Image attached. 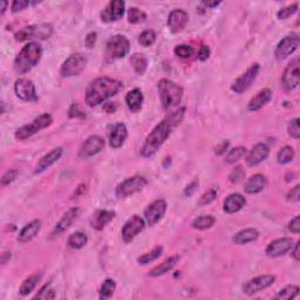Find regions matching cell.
Returning a JSON list of instances; mask_svg holds the SVG:
<instances>
[{
    "instance_id": "obj_1",
    "label": "cell",
    "mask_w": 300,
    "mask_h": 300,
    "mask_svg": "<svg viewBox=\"0 0 300 300\" xmlns=\"http://www.w3.org/2000/svg\"><path fill=\"white\" fill-rule=\"evenodd\" d=\"M184 113H186V108L182 107L178 110L171 113L169 117L159 122L150 134L147 136L145 143L141 147V155L142 157L149 158L157 153L159 148L162 147L163 143L167 141L171 134V130L174 129L176 126H178L182 122L184 118Z\"/></svg>"
},
{
    "instance_id": "obj_2",
    "label": "cell",
    "mask_w": 300,
    "mask_h": 300,
    "mask_svg": "<svg viewBox=\"0 0 300 300\" xmlns=\"http://www.w3.org/2000/svg\"><path fill=\"white\" fill-rule=\"evenodd\" d=\"M122 88V82L107 77L98 78L91 81L86 90V103L89 107H97L114 95Z\"/></svg>"
},
{
    "instance_id": "obj_3",
    "label": "cell",
    "mask_w": 300,
    "mask_h": 300,
    "mask_svg": "<svg viewBox=\"0 0 300 300\" xmlns=\"http://www.w3.org/2000/svg\"><path fill=\"white\" fill-rule=\"evenodd\" d=\"M42 57V47L38 42H29L21 49L14 60V70L26 74L38 65Z\"/></svg>"
},
{
    "instance_id": "obj_4",
    "label": "cell",
    "mask_w": 300,
    "mask_h": 300,
    "mask_svg": "<svg viewBox=\"0 0 300 300\" xmlns=\"http://www.w3.org/2000/svg\"><path fill=\"white\" fill-rule=\"evenodd\" d=\"M157 89L162 107L166 110L173 109V108L177 107L181 103L183 98V89L177 83H175L169 79H162L159 80Z\"/></svg>"
},
{
    "instance_id": "obj_5",
    "label": "cell",
    "mask_w": 300,
    "mask_h": 300,
    "mask_svg": "<svg viewBox=\"0 0 300 300\" xmlns=\"http://www.w3.org/2000/svg\"><path fill=\"white\" fill-rule=\"evenodd\" d=\"M52 33H53V27L50 24H35V25L24 27V29L18 31L14 34V38L19 42L31 39L45 40L49 39Z\"/></svg>"
},
{
    "instance_id": "obj_6",
    "label": "cell",
    "mask_w": 300,
    "mask_h": 300,
    "mask_svg": "<svg viewBox=\"0 0 300 300\" xmlns=\"http://www.w3.org/2000/svg\"><path fill=\"white\" fill-rule=\"evenodd\" d=\"M52 122H53V118H52L50 114L40 115V117H38L37 119H34L30 125H25L21 128H19V129H17V131H15L14 134L15 139L19 140V141H24V140L29 139L34 134L39 133L40 130L50 127L52 125Z\"/></svg>"
},
{
    "instance_id": "obj_7",
    "label": "cell",
    "mask_w": 300,
    "mask_h": 300,
    "mask_svg": "<svg viewBox=\"0 0 300 300\" xmlns=\"http://www.w3.org/2000/svg\"><path fill=\"white\" fill-rule=\"evenodd\" d=\"M148 184V181L143 176H133L122 181L115 189V195L120 199L128 198L129 196L141 191Z\"/></svg>"
},
{
    "instance_id": "obj_8",
    "label": "cell",
    "mask_w": 300,
    "mask_h": 300,
    "mask_svg": "<svg viewBox=\"0 0 300 300\" xmlns=\"http://www.w3.org/2000/svg\"><path fill=\"white\" fill-rule=\"evenodd\" d=\"M87 65V58L82 54H72L66 59V61L62 63L60 74L63 78H72L78 77L85 70Z\"/></svg>"
},
{
    "instance_id": "obj_9",
    "label": "cell",
    "mask_w": 300,
    "mask_h": 300,
    "mask_svg": "<svg viewBox=\"0 0 300 300\" xmlns=\"http://www.w3.org/2000/svg\"><path fill=\"white\" fill-rule=\"evenodd\" d=\"M107 55L110 59H121L125 58L130 51V43L125 35L118 34L111 37L108 40L107 46Z\"/></svg>"
},
{
    "instance_id": "obj_10",
    "label": "cell",
    "mask_w": 300,
    "mask_h": 300,
    "mask_svg": "<svg viewBox=\"0 0 300 300\" xmlns=\"http://www.w3.org/2000/svg\"><path fill=\"white\" fill-rule=\"evenodd\" d=\"M299 35L297 33H291L286 37H284L281 41L278 42L277 47L274 50V57L277 60H284L289 58L290 55L294 53L299 47Z\"/></svg>"
},
{
    "instance_id": "obj_11",
    "label": "cell",
    "mask_w": 300,
    "mask_h": 300,
    "mask_svg": "<svg viewBox=\"0 0 300 300\" xmlns=\"http://www.w3.org/2000/svg\"><path fill=\"white\" fill-rule=\"evenodd\" d=\"M300 61L298 58L291 60V62L286 66L284 71L282 83L285 90H293L298 87L300 81Z\"/></svg>"
},
{
    "instance_id": "obj_12",
    "label": "cell",
    "mask_w": 300,
    "mask_h": 300,
    "mask_svg": "<svg viewBox=\"0 0 300 300\" xmlns=\"http://www.w3.org/2000/svg\"><path fill=\"white\" fill-rule=\"evenodd\" d=\"M259 71H261L259 63H253L245 73H243L241 77L237 78V80H236L233 83V86H231V90L237 94H242L244 91H246L251 87L252 83L255 82Z\"/></svg>"
},
{
    "instance_id": "obj_13",
    "label": "cell",
    "mask_w": 300,
    "mask_h": 300,
    "mask_svg": "<svg viewBox=\"0 0 300 300\" xmlns=\"http://www.w3.org/2000/svg\"><path fill=\"white\" fill-rule=\"evenodd\" d=\"M14 91L15 95L22 101L26 102H35L38 101V94L35 90V86L33 81L29 79L19 78L14 82Z\"/></svg>"
},
{
    "instance_id": "obj_14",
    "label": "cell",
    "mask_w": 300,
    "mask_h": 300,
    "mask_svg": "<svg viewBox=\"0 0 300 300\" xmlns=\"http://www.w3.org/2000/svg\"><path fill=\"white\" fill-rule=\"evenodd\" d=\"M105 140L101 136L91 135L88 137L85 142L80 146L78 156L82 159H87L91 156L99 154L103 148H105Z\"/></svg>"
},
{
    "instance_id": "obj_15",
    "label": "cell",
    "mask_w": 300,
    "mask_h": 300,
    "mask_svg": "<svg viewBox=\"0 0 300 300\" xmlns=\"http://www.w3.org/2000/svg\"><path fill=\"white\" fill-rule=\"evenodd\" d=\"M146 227V221L140 217L139 215H134L128 219L122 227V238L126 243H130L140 233H142Z\"/></svg>"
},
{
    "instance_id": "obj_16",
    "label": "cell",
    "mask_w": 300,
    "mask_h": 300,
    "mask_svg": "<svg viewBox=\"0 0 300 300\" xmlns=\"http://www.w3.org/2000/svg\"><path fill=\"white\" fill-rule=\"evenodd\" d=\"M275 282V275L273 274H264L259 275V277L252 278L247 281L243 285V292L247 295H253L256 293L270 287L272 284Z\"/></svg>"
},
{
    "instance_id": "obj_17",
    "label": "cell",
    "mask_w": 300,
    "mask_h": 300,
    "mask_svg": "<svg viewBox=\"0 0 300 300\" xmlns=\"http://www.w3.org/2000/svg\"><path fill=\"white\" fill-rule=\"evenodd\" d=\"M167 202L165 199H156L151 202L145 210V219L148 225L154 226L156 223H158L166 215L167 211Z\"/></svg>"
},
{
    "instance_id": "obj_18",
    "label": "cell",
    "mask_w": 300,
    "mask_h": 300,
    "mask_svg": "<svg viewBox=\"0 0 300 300\" xmlns=\"http://www.w3.org/2000/svg\"><path fill=\"white\" fill-rule=\"evenodd\" d=\"M126 4L123 0H114L110 2L101 12V20L103 22H114L122 19L125 14Z\"/></svg>"
},
{
    "instance_id": "obj_19",
    "label": "cell",
    "mask_w": 300,
    "mask_h": 300,
    "mask_svg": "<svg viewBox=\"0 0 300 300\" xmlns=\"http://www.w3.org/2000/svg\"><path fill=\"white\" fill-rule=\"evenodd\" d=\"M292 247H293V241L291 238H279L269 244V246L266 247V255L271 258H277L292 250Z\"/></svg>"
},
{
    "instance_id": "obj_20",
    "label": "cell",
    "mask_w": 300,
    "mask_h": 300,
    "mask_svg": "<svg viewBox=\"0 0 300 300\" xmlns=\"http://www.w3.org/2000/svg\"><path fill=\"white\" fill-rule=\"evenodd\" d=\"M63 154V148L58 147L52 149L50 153H47L46 155H43L41 158L39 159V162L37 163L34 169V174H41L43 171H46L49 168H51L54 163H57L61 156Z\"/></svg>"
},
{
    "instance_id": "obj_21",
    "label": "cell",
    "mask_w": 300,
    "mask_h": 300,
    "mask_svg": "<svg viewBox=\"0 0 300 300\" xmlns=\"http://www.w3.org/2000/svg\"><path fill=\"white\" fill-rule=\"evenodd\" d=\"M189 15L182 9H176L170 12L168 17V27L173 33H179L184 30V27L188 24Z\"/></svg>"
},
{
    "instance_id": "obj_22",
    "label": "cell",
    "mask_w": 300,
    "mask_h": 300,
    "mask_svg": "<svg viewBox=\"0 0 300 300\" xmlns=\"http://www.w3.org/2000/svg\"><path fill=\"white\" fill-rule=\"evenodd\" d=\"M270 155V148L265 143H258L256 145L250 153L247 154L246 157V165L249 167H257L261 165L262 162L265 161V159L269 157Z\"/></svg>"
},
{
    "instance_id": "obj_23",
    "label": "cell",
    "mask_w": 300,
    "mask_h": 300,
    "mask_svg": "<svg viewBox=\"0 0 300 300\" xmlns=\"http://www.w3.org/2000/svg\"><path fill=\"white\" fill-rule=\"evenodd\" d=\"M79 213H80L79 207H72V209L68 210L67 213L62 216V218L58 222L57 225H55L54 230L52 231L51 234L52 237H57V236L62 235L65 231L70 229L72 223L78 218Z\"/></svg>"
},
{
    "instance_id": "obj_24",
    "label": "cell",
    "mask_w": 300,
    "mask_h": 300,
    "mask_svg": "<svg viewBox=\"0 0 300 300\" xmlns=\"http://www.w3.org/2000/svg\"><path fill=\"white\" fill-rule=\"evenodd\" d=\"M128 137V130L125 123L119 122L114 125L109 133V145L114 149L121 148Z\"/></svg>"
},
{
    "instance_id": "obj_25",
    "label": "cell",
    "mask_w": 300,
    "mask_h": 300,
    "mask_svg": "<svg viewBox=\"0 0 300 300\" xmlns=\"http://www.w3.org/2000/svg\"><path fill=\"white\" fill-rule=\"evenodd\" d=\"M246 204V199L242 194L235 193L227 196V197L224 199L223 203V210L224 213L226 214H236L238 213L239 210L243 209V206Z\"/></svg>"
},
{
    "instance_id": "obj_26",
    "label": "cell",
    "mask_w": 300,
    "mask_h": 300,
    "mask_svg": "<svg viewBox=\"0 0 300 300\" xmlns=\"http://www.w3.org/2000/svg\"><path fill=\"white\" fill-rule=\"evenodd\" d=\"M115 217L114 211L109 210H97L91 216L90 225L94 230L101 231L105 229L108 223H110Z\"/></svg>"
},
{
    "instance_id": "obj_27",
    "label": "cell",
    "mask_w": 300,
    "mask_h": 300,
    "mask_svg": "<svg viewBox=\"0 0 300 300\" xmlns=\"http://www.w3.org/2000/svg\"><path fill=\"white\" fill-rule=\"evenodd\" d=\"M40 230H41V221L40 219H33L29 224H26L21 229V231H20L18 236V242L22 244L31 242L32 239L37 237Z\"/></svg>"
},
{
    "instance_id": "obj_28",
    "label": "cell",
    "mask_w": 300,
    "mask_h": 300,
    "mask_svg": "<svg viewBox=\"0 0 300 300\" xmlns=\"http://www.w3.org/2000/svg\"><path fill=\"white\" fill-rule=\"evenodd\" d=\"M266 186H267V179L265 176L262 174H256L247 179L245 183V187H244V190H245L246 194L255 195L263 191L266 188Z\"/></svg>"
},
{
    "instance_id": "obj_29",
    "label": "cell",
    "mask_w": 300,
    "mask_h": 300,
    "mask_svg": "<svg viewBox=\"0 0 300 300\" xmlns=\"http://www.w3.org/2000/svg\"><path fill=\"white\" fill-rule=\"evenodd\" d=\"M272 99V91L269 88H264L261 91H258L253 98L250 100L249 105H247V110L249 111H257L270 102Z\"/></svg>"
},
{
    "instance_id": "obj_30",
    "label": "cell",
    "mask_w": 300,
    "mask_h": 300,
    "mask_svg": "<svg viewBox=\"0 0 300 300\" xmlns=\"http://www.w3.org/2000/svg\"><path fill=\"white\" fill-rule=\"evenodd\" d=\"M143 100H145V98H143V93L141 89H139V88L131 89L126 94V103L128 108H129L133 113H137L139 110H141Z\"/></svg>"
},
{
    "instance_id": "obj_31",
    "label": "cell",
    "mask_w": 300,
    "mask_h": 300,
    "mask_svg": "<svg viewBox=\"0 0 300 300\" xmlns=\"http://www.w3.org/2000/svg\"><path fill=\"white\" fill-rule=\"evenodd\" d=\"M178 259H179L178 256H173V257H169L168 259H166L165 262L154 267L153 270H150L149 273H148V277L156 278V277H159V275L168 273V272L173 270L176 266V264L178 263Z\"/></svg>"
},
{
    "instance_id": "obj_32",
    "label": "cell",
    "mask_w": 300,
    "mask_h": 300,
    "mask_svg": "<svg viewBox=\"0 0 300 300\" xmlns=\"http://www.w3.org/2000/svg\"><path fill=\"white\" fill-rule=\"evenodd\" d=\"M259 237V233L257 229H253V227H249V229L242 230L235 235L234 237V243L237 244V245H244V244L256 242Z\"/></svg>"
},
{
    "instance_id": "obj_33",
    "label": "cell",
    "mask_w": 300,
    "mask_h": 300,
    "mask_svg": "<svg viewBox=\"0 0 300 300\" xmlns=\"http://www.w3.org/2000/svg\"><path fill=\"white\" fill-rule=\"evenodd\" d=\"M41 278H42V272H37V273L31 274L30 277H27L25 281L22 282L21 286H20L19 289V293L21 294L22 297L29 295L31 292L34 291L35 286H37L39 282L41 281Z\"/></svg>"
},
{
    "instance_id": "obj_34",
    "label": "cell",
    "mask_w": 300,
    "mask_h": 300,
    "mask_svg": "<svg viewBox=\"0 0 300 300\" xmlns=\"http://www.w3.org/2000/svg\"><path fill=\"white\" fill-rule=\"evenodd\" d=\"M88 242V237L82 231H77L73 233L67 239V245L72 250H80L86 245Z\"/></svg>"
},
{
    "instance_id": "obj_35",
    "label": "cell",
    "mask_w": 300,
    "mask_h": 300,
    "mask_svg": "<svg viewBox=\"0 0 300 300\" xmlns=\"http://www.w3.org/2000/svg\"><path fill=\"white\" fill-rule=\"evenodd\" d=\"M130 65L134 68L136 74L143 75L146 73L147 67H148V60L146 55L141 53H135L130 57Z\"/></svg>"
},
{
    "instance_id": "obj_36",
    "label": "cell",
    "mask_w": 300,
    "mask_h": 300,
    "mask_svg": "<svg viewBox=\"0 0 300 300\" xmlns=\"http://www.w3.org/2000/svg\"><path fill=\"white\" fill-rule=\"evenodd\" d=\"M216 219L213 216H199V217L194 219L193 223H191V226L196 230H207L214 225Z\"/></svg>"
},
{
    "instance_id": "obj_37",
    "label": "cell",
    "mask_w": 300,
    "mask_h": 300,
    "mask_svg": "<svg viewBox=\"0 0 300 300\" xmlns=\"http://www.w3.org/2000/svg\"><path fill=\"white\" fill-rule=\"evenodd\" d=\"M115 290H117V283H115L114 279H106V281L102 283L101 287H100V299L106 300L113 297Z\"/></svg>"
},
{
    "instance_id": "obj_38",
    "label": "cell",
    "mask_w": 300,
    "mask_h": 300,
    "mask_svg": "<svg viewBox=\"0 0 300 300\" xmlns=\"http://www.w3.org/2000/svg\"><path fill=\"white\" fill-rule=\"evenodd\" d=\"M294 156H295V151L291 146L283 147L277 154L278 163H279V165H287V163H290V162L293 161Z\"/></svg>"
},
{
    "instance_id": "obj_39",
    "label": "cell",
    "mask_w": 300,
    "mask_h": 300,
    "mask_svg": "<svg viewBox=\"0 0 300 300\" xmlns=\"http://www.w3.org/2000/svg\"><path fill=\"white\" fill-rule=\"evenodd\" d=\"M299 294V287L297 285H287L274 295V299L291 300Z\"/></svg>"
},
{
    "instance_id": "obj_40",
    "label": "cell",
    "mask_w": 300,
    "mask_h": 300,
    "mask_svg": "<svg viewBox=\"0 0 300 300\" xmlns=\"http://www.w3.org/2000/svg\"><path fill=\"white\" fill-rule=\"evenodd\" d=\"M246 155V148L245 147H236L233 149L229 150V153L225 156V162L229 163V165H233L244 157Z\"/></svg>"
},
{
    "instance_id": "obj_41",
    "label": "cell",
    "mask_w": 300,
    "mask_h": 300,
    "mask_svg": "<svg viewBox=\"0 0 300 300\" xmlns=\"http://www.w3.org/2000/svg\"><path fill=\"white\" fill-rule=\"evenodd\" d=\"M162 252H163V246H156L155 249L147 252V253L141 256V257H139L137 262L139 264H142V265H147V264L156 261V259L162 255Z\"/></svg>"
},
{
    "instance_id": "obj_42",
    "label": "cell",
    "mask_w": 300,
    "mask_h": 300,
    "mask_svg": "<svg viewBox=\"0 0 300 300\" xmlns=\"http://www.w3.org/2000/svg\"><path fill=\"white\" fill-rule=\"evenodd\" d=\"M147 14L137 7H130L128 11V21L130 24H140L146 21Z\"/></svg>"
},
{
    "instance_id": "obj_43",
    "label": "cell",
    "mask_w": 300,
    "mask_h": 300,
    "mask_svg": "<svg viewBox=\"0 0 300 300\" xmlns=\"http://www.w3.org/2000/svg\"><path fill=\"white\" fill-rule=\"evenodd\" d=\"M156 41V33L153 30L143 31L139 37V43L143 47H149Z\"/></svg>"
},
{
    "instance_id": "obj_44",
    "label": "cell",
    "mask_w": 300,
    "mask_h": 300,
    "mask_svg": "<svg viewBox=\"0 0 300 300\" xmlns=\"http://www.w3.org/2000/svg\"><path fill=\"white\" fill-rule=\"evenodd\" d=\"M174 53L176 57L181 58V59H188L190 57H193L195 51L191 46H188V45H178L175 47L174 50Z\"/></svg>"
},
{
    "instance_id": "obj_45",
    "label": "cell",
    "mask_w": 300,
    "mask_h": 300,
    "mask_svg": "<svg viewBox=\"0 0 300 300\" xmlns=\"http://www.w3.org/2000/svg\"><path fill=\"white\" fill-rule=\"evenodd\" d=\"M55 298V290L51 287V283L46 284L45 286L41 287V290L39 291V293L35 295L34 299H42V300H49Z\"/></svg>"
},
{
    "instance_id": "obj_46",
    "label": "cell",
    "mask_w": 300,
    "mask_h": 300,
    "mask_svg": "<svg viewBox=\"0 0 300 300\" xmlns=\"http://www.w3.org/2000/svg\"><path fill=\"white\" fill-rule=\"evenodd\" d=\"M216 197H217V191H216L215 189L207 190L201 196V198H199V201H198V205L199 206L207 205V204L213 203L216 199Z\"/></svg>"
},
{
    "instance_id": "obj_47",
    "label": "cell",
    "mask_w": 300,
    "mask_h": 300,
    "mask_svg": "<svg viewBox=\"0 0 300 300\" xmlns=\"http://www.w3.org/2000/svg\"><path fill=\"white\" fill-rule=\"evenodd\" d=\"M297 11H298V3L292 4V5L284 7V9H282L281 11H278L277 17H278V19H281V20L287 19V18H290L291 15H293Z\"/></svg>"
},
{
    "instance_id": "obj_48",
    "label": "cell",
    "mask_w": 300,
    "mask_h": 300,
    "mask_svg": "<svg viewBox=\"0 0 300 300\" xmlns=\"http://www.w3.org/2000/svg\"><path fill=\"white\" fill-rule=\"evenodd\" d=\"M287 131L292 139L299 140L300 139V128H299V119L291 120L289 126H287Z\"/></svg>"
},
{
    "instance_id": "obj_49",
    "label": "cell",
    "mask_w": 300,
    "mask_h": 300,
    "mask_svg": "<svg viewBox=\"0 0 300 300\" xmlns=\"http://www.w3.org/2000/svg\"><path fill=\"white\" fill-rule=\"evenodd\" d=\"M18 175H19V171L17 169L7 170L2 177V187L10 186V184L18 177Z\"/></svg>"
},
{
    "instance_id": "obj_50",
    "label": "cell",
    "mask_w": 300,
    "mask_h": 300,
    "mask_svg": "<svg viewBox=\"0 0 300 300\" xmlns=\"http://www.w3.org/2000/svg\"><path fill=\"white\" fill-rule=\"evenodd\" d=\"M244 176H245V171H244L243 167L238 166V167H236L233 171H231L229 179H230V182H233V183H238V182L242 181Z\"/></svg>"
},
{
    "instance_id": "obj_51",
    "label": "cell",
    "mask_w": 300,
    "mask_h": 300,
    "mask_svg": "<svg viewBox=\"0 0 300 300\" xmlns=\"http://www.w3.org/2000/svg\"><path fill=\"white\" fill-rule=\"evenodd\" d=\"M30 5L31 2H29V0H14L11 5V11L12 13H17V12L25 10L26 7H29Z\"/></svg>"
},
{
    "instance_id": "obj_52",
    "label": "cell",
    "mask_w": 300,
    "mask_h": 300,
    "mask_svg": "<svg viewBox=\"0 0 300 300\" xmlns=\"http://www.w3.org/2000/svg\"><path fill=\"white\" fill-rule=\"evenodd\" d=\"M211 54V51L209 49V46H205V45H202L199 47L198 50V53H197V58L199 61H206L207 59H209Z\"/></svg>"
},
{
    "instance_id": "obj_53",
    "label": "cell",
    "mask_w": 300,
    "mask_h": 300,
    "mask_svg": "<svg viewBox=\"0 0 300 300\" xmlns=\"http://www.w3.org/2000/svg\"><path fill=\"white\" fill-rule=\"evenodd\" d=\"M97 39H98L97 32H90V33H88L85 39V45L87 49L89 50L93 49V47L95 46V42H97Z\"/></svg>"
},
{
    "instance_id": "obj_54",
    "label": "cell",
    "mask_w": 300,
    "mask_h": 300,
    "mask_svg": "<svg viewBox=\"0 0 300 300\" xmlns=\"http://www.w3.org/2000/svg\"><path fill=\"white\" fill-rule=\"evenodd\" d=\"M287 199L291 202H299L300 199V186L297 184L293 189H291V191L287 194Z\"/></svg>"
},
{
    "instance_id": "obj_55",
    "label": "cell",
    "mask_w": 300,
    "mask_h": 300,
    "mask_svg": "<svg viewBox=\"0 0 300 300\" xmlns=\"http://www.w3.org/2000/svg\"><path fill=\"white\" fill-rule=\"evenodd\" d=\"M289 230L291 233L298 235L300 233V217L299 216H295V217L292 219L289 224Z\"/></svg>"
},
{
    "instance_id": "obj_56",
    "label": "cell",
    "mask_w": 300,
    "mask_h": 300,
    "mask_svg": "<svg viewBox=\"0 0 300 300\" xmlns=\"http://www.w3.org/2000/svg\"><path fill=\"white\" fill-rule=\"evenodd\" d=\"M229 146H230L229 141H223L221 145H218L217 147L215 148V154L216 155L225 154V151L227 150V148H229Z\"/></svg>"
},
{
    "instance_id": "obj_57",
    "label": "cell",
    "mask_w": 300,
    "mask_h": 300,
    "mask_svg": "<svg viewBox=\"0 0 300 300\" xmlns=\"http://www.w3.org/2000/svg\"><path fill=\"white\" fill-rule=\"evenodd\" d=\"M70 117L71 118H85V114L82 113L81 110H79V106L75 103V105H73L71 107L70 109Z\"/></svg>"
},
{
    "instance_id": "obj_58",
    "label": "cell",
    "mask_w": 300,
    "mask_h": 300,
    "mask_svg": "<svg viewBox=\"0 0 300 300\" xmlns=\"http://www.w3.org/2000/svg\"><path fill=\"white\" fill-rule=\"evenodd\" d=\"M197 187H198V181L191 182L189 184V186L187 187V189L184 190V194H186L187 196H191V195H193L195 193L196 189H197Z\"/></svg>"
},
{
    "instance_id": "obj_59",
    "label": "cell",
    "mask_w": 300,
    "mask_h": 300,
    "mask_svg": "<svg viewBox=\"0 0 300 300\" xmlns=\"http://www.w3.org/2000/svg\"><path fill=\"white\" fill-rule=\"evenodd\" d=\"M117 108H118L117 105H115V103H113V102H107V103H105V106H103V109H105V111L108 114L115 113Z\"/></svg>"
},
{
    "instance_id": "obj_60",
    "label": "cell",
    "mask_w": 300,
    "mask_h": 300,
    "mask_svg": "<svg viewBox=\"0 0 300 300\" xmlns=\"http://www.w3.org/2000/svg\"><path fill=\"white\" fill-rule=\"evenodd\" d=\"M299 246H300V242H297L294 244V249L293 252H292V257L294 258L295 262L300 261V253H299Z\"/></svg>"
},
{
    "instance_id": "obj_61",
    "label": "cell",
    "mask_w": 300,
    "mask_h": 300,
    "mask_svg": "<svg viewBox=\"0 0 300 300\" xmlns=\"http://www.w3.org/2000/svg\"><path fill=\"white\" fill-rule=\"evenodd\" d=\"M205 7H209V9H214V7H217L221 5V2H203L202 3Z\"/></svg>"
},
{
    "instance_id": "obj_62",
    "label": "cell",
    "mask_w": 300,
    "mask_h": 300,
    "mask_svg": "<svg viewBox=\"0 0 300 300\" xmlns=\"http://www.w3.org/2000/svg\"><path fill=\"white\" fill-rule=\"evenodd\" d=\"M11 259V252H4L2 255V264L5 265V264Z\"/></svg>"
},
{
    "instance_id": "obj_63",
    "label": "cell",
    "mask_w": 300,
    "mask_h": 300,
    "mask_svg": "<svg viewBox=\"0 0 300 300\" xmlns=\"http://www.w3.org/2000/svg\"><path fill=\"white\" fill-rule=\"evenodd\" d=\"M0 5H2V14H4L7 10V5H9V3L7 2H2L0 3Z\"/></svg>"
}]
</instances>
